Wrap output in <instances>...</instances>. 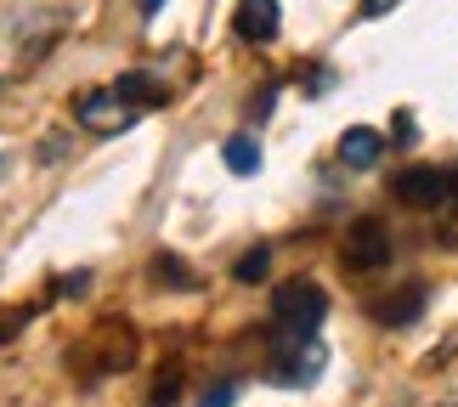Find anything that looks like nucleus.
Listing matches in <instances>:
<instances>
[{"mask_svg":"<svg viewBox=\"0 0 458 407\" xmlns=\"http://www.w3.org/2000/svg\"><path fill=\"white\" fill-rule=\"evenodd\" d=\"M158 6H165V0H142V12H158Z\"/></svg>","mask_w":458,"mask_h":407,"instance_id":"obj_16","label":"nucleus"},{"mask_svg":"<svg viewBox=\"0 0 458 407\" xmlns=\"http://www.w3.org/2000/svg\"><path fill=\"white\" fill-rule=\"evenodd\" d=\"M328 85H334V68H323V63H317V74L306 80V91H311V97H323Z\"/></svg>","mask_w":458,"mask_h":407,"instance_id":"obj_14","label":"nucleus"},{"mask_svg":"<svg viewBox=\"0 0 458 407\" xmlns=\"http://www.w3.org/2000/svg\"><path fill=\"white\" fill-rule=\"evenodd\" d=\"M153 277H165V283H192V277H187V267H182L175 255H158V260H153Z\"/></svg>","mask_w":458,"mask_h":407,"instance_id":"obj_13","label":"nucleus"},{"mask_svg":"<svg viewBox=\"0 0 458 407\" xmlns=\"http://www.w3.org/2000/svg\"><path fill=\"white\" fill-rule=\"evenodd\" d=\"M267 267H272V250H260V243H255V250L233 267V277L238 283H260V277H267Z\"/></svg>","mask_w":458,"mask_h":407,"instance_id":"obj_11","label":"nucleus"},{"mask_svg":"<svg viewBox=\"0 0 458 407\" xmlns=\"http://www.w3.org/2000/svg\"><path fill=\"white\" fill-rule=\"evenodd\" d=\"M391 6H402V0H362V17H385Z\"/></svg>","mask_w":458,"mask_h":407,"instance_id":"obj_15","label":"nucleus"},{"mask_svg":"<svg viewBox=\"0 0 458 407\" xmlns=\"http://www.w3.org/2000/svg\"><path fill=\"white\" fill-rule=\"evenodd\" d=\"M345 267H357V272L391 267V233H385L379 221H357L345 233Z\"/></svg>","mask_w":458,"mask_h":407,"instance_id":"obj_5","label":"nucleus"},{"mask_svg":"<svg viewBox=\"0 0 458 407\" xmlns=\"http://www.w3.org/2000/svg\"><path fill=\"white\" fill-rule=\"evenodd\" d=\"M74 119L85 131H97V136H114V131H125V125H136V108L119 91H80V102H74Z\"/></svg>","mask_w":458,"mask_h":407,"instance_id":"obj_3","label":"nucleus"},{"mask_svg":"<svg viewBox=\"0 0 458 407\" xmlns=\"http://www.w3.org/2000/svg\"><path fill=\"white\" fill-rule=\"evenodd\" d=\"M114 91L125 97L131 108H158V102H165V85L148 80V74H119V80H114Z\"/></svg>","mask_w":458,"mask_h":407,"instance_id":"obj_9","label":"nucleus"},{"mask_svg":"<svg viewBox=\"0 0 458 407\" xmlns=\"http://www.w3.org/2000/svg\"><path fill=\"white\" fill-rule=\"evenodd\" d=\"M340 158H345L351 170H374L379 158H385V136L368 131V125H351V131L340 136Z\"/></svg>","mask_w":458,"mask_h":407,"instance_id":"obj_7","label":"nucleus"},{"mask_svg":"<svg viewBox=\"0 0 458 407\" xmlns=\"http://www.w3.org/2000/svg\"><path fill=\"white\" fill-rule=\"evenodd\" d=\"M238 40L250 46H272L277 40V0H238Z\"/></svg>","mask_w":458,"mask_h":407,"instance_id":"obj_6","label":"nucleus"},{"mask_svg":"<svg viewBox=\"0 0 458 407\" xmlns=\"http://www.w3.org/2000/svg\"><path fill=\"white\" fill-rule=\"evenodd\" d=\"M323 368H328L323 340H311V334H294V328L277 340V362H272V379H277V385H311Z\"/></svg>","mask_w":458,"mask_h":407,"instance_id":"obj_1","label":"nucleus"},{"mask_svg":"<svg viewBox=\"0 0 458 407\" xmlns=\"http://www.w3.org/2000/svg\"><path fill=\"white\" fill-rule=\"evenodd\" d=\"M419 311H425V289H419V283H408V289H402V300H385V306H379L385 323H413Z\"/></svg>","mask_w":458,"mask_h":407,"instance_id":"obj_10","label":"nucleus"},{"mask_svg":"<svg viewBox=\"0 0 458 407\" xmlns=\"http://www.w3.org/2000/svg\"><path fill=\"white\" fill-rule=\"evenodd\" d=\"M233 402H238V385H233V379H221V385H209V391H204L199 407H233Z\"/></svg>","mask_w":458,"mask_h":407,"instance_id":"obj_12","label":"nucleus"},{"mask_svg":"<svg viewBox=\"0 0 458 407\" xmlns=\"http://www.w3.org/2000/svg\"><path fill=\"white\" fill-rule=\"evenodd\" d=\"M391 192H396V199L408 204V209H442V204L453 199V175L419 165V170H402L396 182H391Z\"/></svg>","mask_w":458,"mask_h":407,"instance_id":"obj_4","label":"nucleus"},{"mask_svg":"<svg viewBox=\"0 0 458 407\" xmlns=\"http://www.w3.org/2000/svg\"><path fill=\"white\" fill-rule=\"evenodd\" d=\"M221 158H226V170H233V175H255L260 170V141L250 131H238V136H226Z\"/></svg>","mask_w":458,"mask_h":407,"instance_id":"obj_8","label":"nucleus"},{"mask_svg":"<svg viewBox=\"0 0 458 407\" xmlns=\"http://www.w3.org/2000/svg\"><path fill=\"white\" fill-rule=\"evenodd\" d=\"M272 311H277V323L284 328H294V334H311L317 323H323L328 317V294L317 289V283H284V289L272 294Z\"/></svg>","mask_w":458,"mask_h":407,"instance_id":"obj_2","label":"nucleus"}]
</instances>
